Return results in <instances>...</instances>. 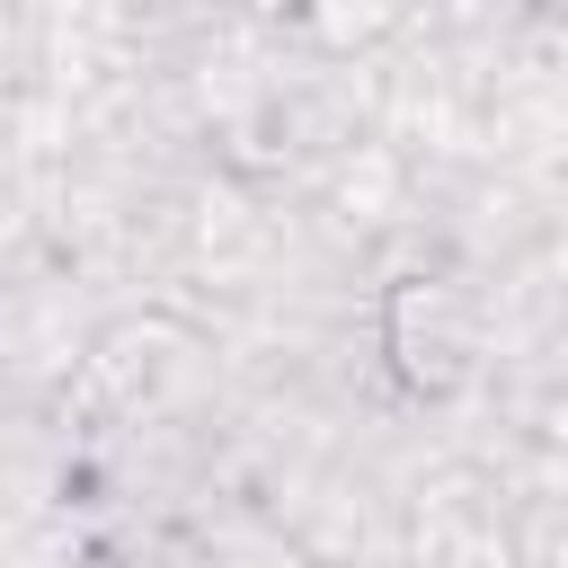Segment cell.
<instances>
[{
	"label": "cell",
	"mask_w": 568,
	"mask_h": 568,
	"mask_svg": "<svg viewBox=\"0 0 568 568\" xmlns=\"http://www.w3.org/2000/svg\"><path fill=\"white\" fill-rule=\"evenodd\" d=\"M390 355L417 390H453L462 382V355H470V320H462V293L444 275H408L390 293Z\"/></svg>",
	"instance_id": "obj_1"
}]
</instances>
